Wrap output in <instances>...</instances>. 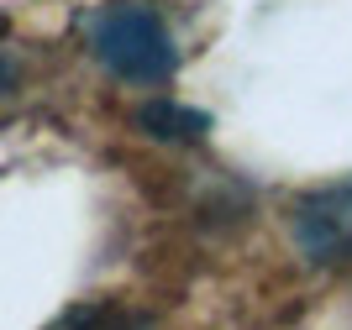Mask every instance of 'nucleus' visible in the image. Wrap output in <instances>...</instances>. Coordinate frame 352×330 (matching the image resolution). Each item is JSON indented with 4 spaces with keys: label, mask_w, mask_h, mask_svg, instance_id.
<instances>
[{
    "label": "nucleus",
    "mask_w": 352,
    "mask_h": 330,
    "mask_svg": "<svg viewBox=\"0 0 352 330\" xmlns=\"http://www.w3.org/2000/svg\"><path fill=\"white\" fill-rule=\"evenodd\" d=\"M47 330H153L142 315H132V309H121V304H74L69 315H58Z\"/></svg>",
    "instance_id": "obj_4"
},
{
    "label": "nucleus",
    "mask_w": 352,
    "mask_h": 330,
    "mask_svg": "<svg viewBox=\"0 0 352 330\" xmlns=\"http://www.w3.org/2000/svg\"><path fill=\"white\" fill-rule=\"evenodd\" d=\"M89 47L121 84H163L179 63V47L163 27V16L153 5H137V0L105 5L89 27Z\"/></svg>",
    "instance_id": "obj_1"
},
{
    "label": "nucleus",
    "mask_w": 352,
    "mask_h": 330,
    "mask_svg": "<svg viewBox=\"0 0 352 330\" xmlns=\"http://www.w3.org/2000/svg\"><path fill=\"white\" fill-rule=\"evenodd\" d=\"M294 241L310 262H352V178L347 184H331L321 194H310L294 215Z\"/></svg>",
    "instance_id": "obj_2"
},
{
    "label": "nucleus",
    "mask_w": 352,
    "mask_h": 330,
    "mask_svg": "<svg viewBox=\"0 0 352 330\" xmlns=\"http://www.w3.org/2000/svg\"><path fill=\"white\" fill-rule=\"evenodd\" d=\"M137 126L147 137H158V142H195V137H206V115L190 110V105H174V100H153L142 115H137Z\"/></svg>",
    "instance_id": "obj_3"
}]
</instances>
